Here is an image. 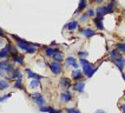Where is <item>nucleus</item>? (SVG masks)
Returning a JSON list of instances; mask_svg holds the SVG:
<instances>
[{"instance_id":"nucleus-1","label":"nucleus","mask_w":125,"mask_h":113,"mask_svg":"<svg viewBox=\"0 0 125 113\" xmlns=\"http://www.w3.org/2000/svg\"><path fill=\"white\" fill-rule=\"evenodd\" d=\"M79 63H80V65H83V72L87 78H91L94 74V72L97 71V67H93V65L89 63L85 58H80Z\"/></svg>"},{"instance_id":"nucleus-2","label":"nucleus","mask_w":125,"mask_h":113,"mask_svg":"<svg viewBox=\"0 0 125 113\" xmlns=\"http://www.w3.org/2000/svg\"><path fill=\"white\" fill-rule=\"evenodd\" d=\"M14 38V40L17 41V46L19 47L20 49H22V51H25L26 52V49L28 48V46H30V44H28L27 41H25L24 39H20L19 37H17V35H12Z\"/></svg>"},{"instance_id":"nucleus-3","label":"nucleus","mask_w":125,"mask_h":113,"mask_svg":"<svg viewBox=\"0 0 125 113\" xmlns=\"http://www.w3.org/2000/svg\"><path fill=\"white\" fill-rule=\"evenodd\" d=\"M32 99L34 100V103L39 106V107L45 105V99H44V97L42 95V93H33V94H32Z\"/></svg>"},{"instance_id":"nucleus-4","label":"nucleus","mask_w":125,"mask_h":113,"mask_svg":"<svg viewBox=\"0 0 125 113\" xmlns=\"http://www.w3.org/2000/svg\"><path fill=\"white\" fill-rule=\"evenodd\" d=\"M50 70L52 71L53 74H60L62 73V65L58 61H53L50 64Z\"/></svg>"},{"instance_id":"nucleus-5","label":"nucleus","mask_w":125,"mask_h":113,"mask_svg":"<svg viewBox=\"0 0 125 113\" xmlns=\"http://www.w3.org/2000/svg\"><path fill=\"white\" fill-rule=\"evenodd\" d=\"M79 32L83 33L86 38H91V37H93V35L96 34V32H94L93 29H91V28H80Z\"/></svg>"},{"instance_id":"nucleus-6","label":"nucleus","mask_w":125,"mask_h":113,"mask_svg":"<svg viewBox=\"0 0 125 113\" xmlns=\"http://www.w3.org/2000/svg\"><path fill=\"white\" fill-rule=\"evenodd\" d=\"M94 24H96V26H97L98 29H100V31H103L104 29V25H103V17H96L94 19Z\"/></svg>"},{"instance_id":"nucleus-7","label":"nucleus","mask_w":125,"mask_h":113,"mask_svg":"<svg viewBox=\"0 0 125 113\" xmlns=\"http://www.w3.org/2000/svg\"><path fill=\"white\" fill-rule=\"evenodd\" d=\"M60 99H62L64 103H69V101H71L72 100V94H71V92H64V93H62L60 94Z\"/></svg>"},{"instance_id":"nucleus-8","label":"nucleus","mask_w":125,"mask_h":113,"mask_svg":"<svg viewBox=\"0 0 125 113\" xmlns=\"http://www.w3.org/2000/svg\"><path fill=\"white\" fill-rule=\"evenodd\" d=\"M1 71H4L5 73H10L11 71H13V65L6 63V61H4L2 65H1Z\"/></svg>"},{"instance_id":"nucleus-9","label":"nucleus","mask_w":125,"mask_h":113,"mask_svg":"<svg viewBox=\"0 0 125 113\" xmlns=\"http://www.w3.org/2000/svg\"><path fill=\"white\" fill-rule=\"evenodd\" d=\"M39 110H40V112H49V113H60L58 110H54V108H52V107H50V106H40L39 107Z\"/></svg>"},{"instance_id":"nucleus-10","label":"nucleus","mask_w":125,"mask_h":113,"mask_svg":"<svg viewBox=\"0 0 125 113\" xmlns=\"http://www.w3.org/2000/svg\"><path fill=\"white\" fill-rule=\"evenodd\" d=\"M73 88H74V91L82 93V92L84 91V88H85V83H84V81H78V83L74 84Z\"/></svg>"},{"instance_id":"nucleus-11","label":"nucleus","mask_w":125,"mask_h":113,"mask_svg":"<svg viewBox=\"0 0 125 113\" xmlns=\"http://www.w3.org/2000/svg\"><path fill=\"white\" fill-rule=\"evenodd\" d=\"M109 56H110V58H111L112 60H115V59H119V58H123V56H120V52H119L118 49H112V51H110V53H109Z\"/></svg>"},{"instance_id":"nucleus-12","label":"nucleus","mask_w":125,"mask_h":113,"mask_svg":"<svg viewBox=\"0 0 125 113\" xmlns=\"http://www.w3.org/2000/svg\"><path fill=\"white\" fill-rule=\"evenodd\" d=\"M52 58L54 59V61L60 63V61H62V59H64V56H62V52H59V49H54V54H53Z\"/></svg>"},{"instance_id":"nucleus-13","label":"nucleus","mask_w":125,"mask_h":113,"mask_svg":"<svg viewBox=\"0 0 125 113\" xmlns=\"http://www.w3.org/2000/svg\"><path fill=\"white\" fill-rule=\"evenodd\" d=\"M83 73H84V72H82L80 70L76 68V70L72 72V78H73L74 80H80V79L83 78Z\"/></svg>"},{"instance_id":"nucleus-14","label":"nucleus","mask_w":125,"mask_h":113,"mask_svg":"<svg viewBox=\"0 0 125 113\" xmlns=\"http://www.w3.org/2000/svg\"><path fill=\"white\" fill-rule=\"evenodd\" d=\"M113 63L116 64V66L118 67L120 71H123V68H124V66H125V61H124V59L123 58H119V59H115L113 60Z\"/></svg>"},{"instance_id":"nucleus-15","label":"nucleus","mask_w":125,"mask_h":113,"mask_svg":"<svg viewBox=\"0 0 125 113\" xmlns=\"http://www.w3.org/2000/svg\"><path fill=\"white\" fill-rule=\"evenodd\" d=\"M66 29H69V31H74L76 28H78V21L73 20V21H70L69 24L65 26Z\"/></svg>"},{"instance_id":"nucleus-16","label":"nucleus","mask_w":125,"mask_h":113,"mask_svg":"<svg viewBox=\"0 0 125 113\" xmlns=\"http://www.w3.org/2000/svg\"><path fill=\"white\" fill-rule=\"evenodd\" d=\"M109 12H107V8H106V6L104 7H98L97 11H96V14H97V17H104L105 14H107Z\"/></svg>"},{"instance_id":"nucleus-17","label":"nucleus","mask_w":125,"mask_h":113,"mask_svg":"<svg viewBox=\"0 0 125 113\" xmlns=\"http://www.w3.org/2000/svg\"><path fill=\"white\" fill-rule=\"evenodd\" d=\"M60 85L64 88H69L71 86V80L69 78H60Z\"/></svg>"},{"instance_id":"nucleus-18","label":"nucleus","mask_w":125,"mask_h":113,"mask_svg":"<svg viewBox=\"0 0 125 113\" xmlns=\"http://www.w3.org/2000/svg\"><path fill=\"white\" fill-rule=\"evenodd\" d=\"M10 78L11 79H22V74H21V72L19 70H13Z\"/></svg>"},{"instance_id":"nucleus-19","label":"nucleus","mask_w":125,"mask_h":113,"mask_svg":"<svg viewBox=\"0 0 125 113\" xmlns=\"http://www.w3.org/2000/svg\"><path fill=\"white\" fill-rule=\"evenodd\" d=\"M13 61L14 63H18V64H20V65H22L24 64V58H22V56H19L17 52L15 53H13Z\"/></svg>"},{"instance_id":"nucleus-20","label":"nucleus","mask_w":125,"mask_h":113,"mask_svg":"<svg viewBox=\"0 0 125 113\" xmlns=\"http://www.w3.org/2000/svg\"><path fill=\"white\" fill-rule=\"evenodd\" d=\"M26 73L28 74L27 77L28 78H32V79H39V80H40V79L42 78V75H39V74H37V73H34V72H32V71L28 70V68H26Z\"/></svg>"},{"instance_id":"nucleus-21","label":"nucleus","mask_w":125,"mask_h":113,"mask_svg":"<svg viewBox=\"0 0 125 113\" xmlns=\"http://www.w3.org/2000/svg\"><path fill=\"white\" fill-rule=\"evenodd\" d=\"M7 56H10V49H8V47H5V48H2L0 51V58L6 59Z\"/></svg>"},{"instance_id":"nucleus-22","label":"nucleus","mask_w":125,"mask_h":113,"mask_svg":"<svg viewBox=\"0 0 125 113\" xmlns=\"http://www.w3.org/2000/svg\"><path fill=\"white\" fill-rule=\"evenodd\" d=\"M87 6V4H86V0H80V2H79V6H78V9L76 11V13L78 12H82L83 9H85Z\"/></svg>"},{"instance_id":"nucleus-23","label":"nucleus","mask_w":125,"mask_h":113,"mask_svg":"<svg viewBox=\"0 0 125 113\" xmlns=\"http://www.w3.org/2000/svg\"><path fill=\"white\" fill-rule=\"evenodd\" d=\"M76 63H77V60H76V58H74V56H69V58L66 59V61H65L66 66H73Z\"/></svg>"},{"instance_id":"nucleus-24","label":"nucleus","mask_w":125,"mask_h":113,"mask_svg":"<svg viewBox=\"0 0 125 113\" xmlns=\"http://www.w3.org/2000/svg\"><path fill=\"white\" fill-rule=\"evenodd\" d=\"M115 6H116V1H115V0H112L111 2H110V4L106 6V8H107V12H109V13H112V12L115 11Z\"/></svg>"},{"instance_id":"nucleus-25","label":"nucleus","mask_w":125,"mask_h":113,"mask_svg":"<svg viewBox=\"0 0 125 113\" xmlns=\"http://www.w3.org/2000/svg\"><path fill=\"white\" fill-rule=\"evenodd\" d=\"M45 54H46V56H49V58H52L53 54H54V49L52 48V47H46V49H45Z\"/></svg>"},{"instance_id":"nucleus-26","label":"nucleus","mask_w":125,"mask_h":113,"mask_svg":"<svg viewBox=\"0 0 125 113\" xmlns=\"http://www.w3.org/2000/svg\"><path fill=\"white\" fill-rule=\"evenodd\" d=\"M39 85H40L39 79H33V80L31 81V84H30V87H31V88H37V87H39Z\"/></svg>"},{"instance_id":"nucleus-27","label":"nucleus","mask_w":125,"mask_h":113,"mask_svg":"<svg viewBox=\"0 0 125 113\" xmlns=\"http://www.w3.org/2000/svg\"><path fill=\"white\" fill-rule=\"evenodd\" d=\"M8 86H10V84L7 83L6 80L0 79V90H6V88H8Z\"/></svg>"},{"instance_id":"nucleus-28","label":"nucleus","mask_w":125,"mask_h":113,"mask_svg":"<svg viewBox=\"0 0 125 113\" xmlns=\"http://www.w3.org/2000/svg\"><path fill=\"white\" fill-rule=\"evenodd\" d=\"M21 80H22V79H17V81L14 83V87H17V88H19V90H25L22 84H21Z\"/></svg>"},{"instance_id":"nucleus-29","label":"nucleus","mask_w":125,"mask_h":113,"mask_svg":"<svg viewBox=\"0 0 125 113\" xmlns=\"http://www.w3.org/2000/svg\"><path fill=\"white\" fill-rule=\"evenodd\" d=\"M35 51H37V47H34V45H32V44H30V46H28V48L26 49V53H34Z\"/></svg>"},{"instance_id":"nucleus-30","label":"nucleus","mask_w":125,"mask_h":113,"mask_svg":"<svg viewBox=\"0 0 125 113\" xmlns=\"http://www.w3.org/2000/svg\"><path fill=\"white\" fill-rule=\"evenodd\" d=\"M117 49L119 52H125V44H117Z\"/></svg>"},{"instance_id":"nucleus-31","label":"nucleus","mask_w":125,"mask_h":113,"mask_svg":"<svg viewBox=\"0 0 125 113\" xmlns=\"http://www.w3.org/2000/svg\"><path fill=\"white\" fill-rule=\"evenodd\" d=\"M89 56V53L86 52V51H80V52H78V56H80V58H85V56Z\"/></svg>"},{"instance_id":"nucleus-32","label":"nucleus","mask_w":125,"mask_h":113,"mask_svg":"<svg viewBox=\"0 0 125 113\" xmlns=\"http://www.w3.org/2000/svg\"><path fill=\"white\" fill-rule=\"evenodd\" d=\"M12 95V93H8V94H5V95H2V97H0V101H4V100H6L7 98H10Z\"/></svg>"},{"instance_id":"nucleus-33","label":"nucleus","mask_w":125,"mask_h":113,"mask_svg":"<svg viewBox=\"0 0 125 113\" xmlns=\"http://www.w3.org/2000/svg\"><path fill=\"white\" fill-rule=\"evenodd\" d=\"M66 111H67V113H80L78 110H76V108H67Z\"/></svg>"},{"instance_id":"nucleus-34","label":"nucleus","mask_w":125,"mask_h":113,"mask_svg":"<svg viewBox=\"0 0 125 113\" xmlns=\"http://www.w3.org/2000/svg\"><path fill=\"white\" fill-rule=\"evenodd\" d=\"M87 17H89V15H87V13H86V14H83V15L80 17V21H82V22H85V21L87 20Z\"/></svg>"},{"instance_id":"nucleus-35","label":"nucleus","mask_w":125,"mask_h":113,"mask_svg":"<svg viewBox=\"0 0 125 113\" xmlns=\"http://www.w3.org/2000/svg\"><path fill=\"white\" fill-rule=\"evenodd\" d=\"M87 15H89V17H94V15H96V12H94L93 9H89V11H87Z\"/></svg>"},{"instance_id":"nucleus-36","label":"nucleus","mask_w":125,"mask_h":113,"mask_svg":"<svg viewBox=\"0 0 125 113\" xmlns=\"http://www.w3.org/2000/svg\"><path fill=\"white\" fill-rule=\"evenodd\" d=\"M122 113H125V104H123L122 106Z\"/></svg>"},{"instance_id":"nucleus-37","label":"nucleus","mask_w":125,"mask_h":113,"mask_svg":"<svg viewBox=\"0 0 125 113\" xmlns=\"http://www.w3.org/2000/svg\"><path fill=\"white\" fill-rule=\"evenodd\" d=\"M4 35H5V33H4V31H2V29L0 28V37H4Z\"/></svg>"},{"instance_id":"nucleus-38","label":"nucleus","mask_w":125,"mask_h":113,"mask_svg":"<svg viewBox=\"0 0 125 113\" xmlns=\"http://www.w3.org/2000/svg\"><path fill=\"white\" fill-rule=\"evenodd\" d=\"M96 113H105L104 111H102V110H98V111H96Z\"/></svg>"},{"instance_id":"nucleus-39","label":"nucleus","mask_w":125,"mask_h":113,"mask_svg":"<svg viewBox=\"0 0 125 113\" xmlns=\"http://www.w3.org/2000/svg\"><path fill=\"white\" fill-rule=\"evenodd\" d=\"M96 1H97V2H99V4H100V2H103L104 0H96Z\"/></svg>"},{"instance_id":"nucleus-40","label":"nucleus","mask_w":125,"mask_h":113,"mask_svg":"<svg viewBox=\"0 0 125 113\" xmlns=\"http://www.w3.org/2000/svg\"><path fill=\"white\" fill-rule=\"evenodd\" d=\"M1 46H2V40L0 39V47H1Z\"/></svg>"}]
</instances>
